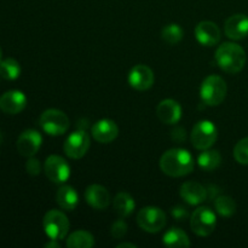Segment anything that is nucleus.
<instances>
[{
    "label": "nucleus",
    "mask_w": 248,
    "mask_h": 248,
    "mask_svg": "<svg viewBox=\"0 0 248 248\" xmlns=\"http://www.w3.org/2000/svg\"><path fill=\"white\" fill-rule=\"evenodd\" d=\"M196 40L203 46H215L220 40V29L216 23L202 21L195 28Z\"/></svg>",
    "instance_id": "nucleus-17"
},
{
    "label": "nucleus",
    "mask_w": 248,
    "mask_h": 248,
    "mask_svg": "<svg viewBox=\"0 0 248 248\" xmlns=\"http://www.w3.org/2000/svg\"><path fill=\"white\" fill-rule=\"evenodd\" d=\"M162 244L167 247L173 248H186L190 247V240L188 235L179 228H172L165 232L162 237Z\"/></svg>",
    "instance_id": "nucleus-21"
},
{
    "label": "nucleus",
    "mask_w": 248,
    "mask_h": 248,
    "mask_svg": "<svg viewBox=\"0 0 248 248\" xmlns=\"http://www.w3.org/2000/svg\"><path fill=\"white\" fill-rule=\"evenodd\" d=\"M220 162H222V156L218 150L205 149L198 157L199 166L205 171H213L219 167Z\"/></svg>",
    "instance_id": "nucleus-23"
},
{
    "label": "nucleus",
    "mask_w": 248,
    "mask_h": 248,
    "mask_svg": "<svg viewBox=\"0 0 248 248\" xmlns=\"http://www.w3.org/2000/svg\"><path fill=\"white\" fill-rule=\"evenodd\" d=\"M56 202L62 210L74 211L79 203V195L70 186H62L56 193Z\"/></svg>",
    "instance_id": "nucleus-20"
},
{
    "label": "nucleus",
    "mask_w": 248,
    "mask_h": 248,
    "mask_svg": "<svg viewBox=\"0 0 248 248\" xmlns=\"http://www.w3.org/2000/svg\"><path fill=\"white\" fill-rule=\"evenodd\" d=\"M85 200L91 207L96 210H104L110 203V195L104 186L99 184H92L87 186L85 191Z\"/></svg>",
    "instance_id": "nucleus-19"
},
{
    "label": "nucleus",
    "mask_w": 248,
    "mask_h": 248,
    "mask_svg": "<svg viewBox=\"0 0 248 248\" xmlns=\"http://www.w3.org/2000/svg\"><path fill=\"white\" fill-rule=\"evenodd\" d=\"M225 35L232 40H241L248 35V17L244 14L230 16L224 24Z\"/></svg>",
    "instance_id": "nucleus-14"
},
{
    "label": "nucleus",
    "mask_w": 248,
    "mask_h": 248,
    "mask_svg": "<svg viewBox=\"0 0 248 248\" xmlns=\"http://www.w3.org/2000/svg\"><path fill=\"white\" fill-rule=\"evenodd\" d=\"M179 195L191 206H198L207 200V189L198 182L189 181L182 184Z\"/></svg>",
    "instance_id": "nucleus-15"
},
{
    "label": "nucleus",
    "mask_w": 248,
    "mask_h": 248,
    "mask_svg": "<svg viewBox=\"0 0 248 248\" xmlns=\"http://www.w3.org/2000/svg\"><path fill=\"white\" fill-rule=\"evenodd\" d=\"M2 143V133H1V131H0V144H1Z\"/></svg>",
    "instance_id": "nucleus-36"
},
{
    "label": "nucleus",
    "mask_w": 248,
    "mask_h": 248,
    "mask_svg": "<svg viewBox=\"0 0 248 248\" xmlns=\"http://www.w3.org/2000/svg\"><path fill=\"white\" fill-rule=\"evenodd\" d=\"M218 138V130L210 120H201L195 124L191 131V144L199 150L210 149Z\"/></svg>",
    "instance_id": "nucleus-5"
},
{
    "label": "nucleus",
    "mask_w": 248,
    "mask_h": 248,
    "mask_svg": "<svg viewBox=\"0 0 248 248\" xmlns=\"http://www.w3.org/2000/svg\"><path fill=\"white\" fill-rule=\"evenodd\" d=\"M137 223L142 230L155 234L161 232L166 225V215L161 208L148 206L138 212Z\"/></svg>",
    "instance_id": "nucleus-8"
},
{
    "label": "nucleus",
    "mask_w": 248,
    "mask_h": 248,
    "mask_svg": "<svg viewBox=\"0 0 248 248\" xmlns=\"http://www.w3.org/2000/svg\"><path fill=\"white\" fill-rule=\"evenodd\" d=\"M43 144V137L35 130H26L17 140V150L24 157H31L38 153Z\"/></svg>",
    "instance_id": "nucleus-12"
},
{
    "label": "nucleus",
    "mask_w": 248,
    "mask_h": 248,
    "mask_svg": "<svg viewBox=\"0 0 248 248\" xmlns=\"http://www.w3.org/2000/svg\"><path fill=\"white\" fill-rule=\"evenodd\" d=\"M171 138L176 143H184L186 140V131L183 127H174L171 131Z\"/></svg>",
    "instance_id": "nucleus-32"
},
{
    "label": "nucleus",
    "mask_w": 248,
    "mask_h": 248,
    "mask_svg": "<svg viewBox=\"0 0 248 248\" xmlns=\"http://www.w3.org/2000/svg\"><path fill=\"white\" fill-rule=\"evenodd\" d=\"M114 211L120 218H126L133 212L136 207V202L132 196L127 193H119L114 199Z\"/></svg>",
    "instance_id": "nucleus-22"
},
{
    "label": "nucleus",
    "mask_w": 248,
    "mask_h": 248,
    "mask_svg": "<svg viewBox=\"0 0 248 248\" xmlns=\"http://www.w3.org/2000/svg\"><path fill=\"white\" fill-rule=\"evenodd\" d=\"M110 232L111 236H113L114 239H123V237L125 236L126 232H127V224L124 222L123 218L113 223Z\"/></svg>",
    "instance_id": "nucleus-29"
},
{
    "label": "nucleus",
    "mask_w": 248,
    "mask_h": 248,
    "mask_svg": "<svg viewBox=\"0 0 248 248\" xmlns=\"http://www.w3.org/2000/svg\"><path fill=\"white\" fill-rule=\"evenodd\" d=\"M26 171H27V173L31 174V176H33V177L38 176V174L41 172L40 161L33 156L29 157L28 161L26 162Z\"/></svg>",
    "instance_id": "nucleus-30"
},
{
    "label": "nucleus",
    "mask_w": 248,
    "mask_h": 248,
    "mask_svg": "<svg viewBox=\"0 0 248 248\" xmlns=\"http://www.w3.org/2000/svg\"><path fill=\"white\" fill-rule=\"evenodd\" d=\"M40 127L50 136H62L69 128V119L58 109H47L39 119Z\"/></svg>",
    "instance_id": "nucleus-6"
},
{
    "label": "nucleus",
    "mask_w": 248,
    "mask_h": 248,
    "mask_svg": "<svg viewBox=\"0 0 248 248\" xmlns=\"http://www.w3.org/2000/svg\"><path fill=\"white\" fill-rule=\"evenodd\" d=\"M94 245L92 234L85 230H77L72 232L67 239V246L69 248H91Z\"/></svg>",
    "instance_id": "nucleus-24"
},
{
    "label": "nucleus",
    "mask_w": 248,
    "mask_h": 248,
    "mask_svg": "<svg viewBox=\"0 0 248 248\" xmlns=\"http://www.w3.org/2000/svg\"><path fill=\"white\" fill-rule=\"evenodd\" d=\"M90 144H91V140L86 131L78 130L68 136L63 145V150L68 157L78 160L81 159L89 152Z\"/></svg>",
    "instance_id": "nucleus-9"
},
{
    "label": "nucleus",
    "mask_w": 248,
    "mask_h": 248,
    "mask_svg": "<svg viewBox=\"0 0 248 248\" xmlns=\"http://www.w3.org/2000/svg\"><path fill=\"white\" fill-rule=\"evenodd\" d=\"M45 247L46 248H60V244L57 242V240H51L50 242H47V244H45Z\"/></svg>",
    "instance_id": "nucleus-34"
},
{
    "label": "nucleus",
    "mask_w": 248,
    "mask_h": 248,
    "mask_svg": "<svg viewBox=\"0 0 248 248\" xmlns=\"http://www.w3.org/2000/svg\"><path fill=\"white\" fill-rule=\"evenodd\" d=\"M116 247H118V248H136L137 246H136L135 244H128V242H123V244H119Z\"/></svg>",
    "instance_id": "nucleus-35"
},
{
    "label": "nucleus",
    "mask_w": 248,
    "mask_h": 248,
    "mask_svg": "<svg viewBox=\"0 0 248 248\" xmlns=\"http://www.w3.org/2000/svg\"><path fill=\"white\" fill-rule=\"evenodd\" d=\"M1 55H2V53H1V48H0V62H1Z\"/></svg>",
    "instance_id": "nucleus-37"
},
{
    "label": "nucleus",
    "mask_w": 248,
    "mask_h": 248,
    "mask_svg": "<svg viewBox=\"0 0 248 248\" xmlns=\"http://www.w3.org/2000/svg\"><path fill=\"white\" fill-rule=\"evenodd\" d=\"M216 63L225 73L236 74L244 69L246 64V52L235 43H224L216 51Z\"/></svg>",
    "instance_id": "nucleus-2"
},
{
    "label": "nucleus",
    "mask_w": 248,
    "mask_h": 248,
    "mask_svg": "<svg viewBox=\"0 0 248 248\" xmlns=\"http://www.w3.org/2000/svg\"><path fill=\"white\" fill-rule=\"evenodd\" d=\"M91 135L97 142L110 143L118 137L119 127L113 120L102 119L91 127Z\"/></svg>",
    "instance_id": "nucleus-18"
},
{
    "label": "nucleus",
    "mask_w": 248,
    "mask_h": 248,
    "mask_svg": "<svg viewBox=\"0 0 248 248\" xmlns=\"http://www.w3.org/2000/svg\"><path fill=\"white\" fill-rule=\"evenodd\" d=\"M160 169L170 177H183L194 170V159L186 149H170L160 157Z\"/></svg>",
    "instance_id": "nucleus-1"
},
{
    "label": "nucleus",
    "mask_w": 248,
    "mask_h": 248,
    "mask_svg": "<svg viewBox=\"0 0 248 248\" xmlns=\"http://www.w3.org/2000/svg\"><path fill=\"white\" fill-rule=\"evenodd\" d=\"M26 94L18 90H11L0 96V110L10 115L21 113L26 108Z\"/></svg>",
    "instance_id": "nucleus-13"
},
{
    "label": "nucleus",
    "mask_w": 248,
    "mask_h": 248,
    "mask_svg": "<svg viewBox=\"0 0 248 248\" xmlns=\"http://www.w3.org/2000/svg\"><path fill=\"white\" fill-rule=\"evenodd\" d=\"M156 115L166 125H174L182 118V107L174 99H164L156 107Z\"/></svg>",
    "instance_id": "nucleus-16"
},
{
    "label": "nucleus",
    "mask_w": 248,
    "mask_h": 248,
    "mask_svg": "<svg viewBox=\"0 0 248 248\" xmlns=\"http://www.w3.org/2000/svg\"><path fill=\"white\" fill-rule=\"evenodd\" d=\"M228 86L219 75H210L202 81L200 87V97L206 106H219L227 97Z\"/></svg>",
    "instance_id": "nucleus-3"
},
{
    "label": "nucleus",
    "mask_w": 248,
    "mask_h": 248,
    "mask_svg": "<svg viewBox=\"0 0 248 248\" xmlns=\"http://www.w3.org/2000/svg\"><path fill=\"white\" fill-rule=\"evenodd\" d=\"M45 234L51 240H63L69 232V220L67 216L58 210H51L45 213L43 219Z\"/></svg>",
    "instance_id": "nucleus-4"
},
{
    "label": "nucleus",
    "mask_w": 248,
    "mask_h": 248,
    "mask_svg": "<svg viewBox=\"0 0 248 248\" xmlns=\"http://www.w3.org/2000/svg\"><path fill=\"white\" fill-rule=\"evenodd\" d=\"M21 74V65L14 58H6L0 62V77L5 80H16Z\"/></svg>",
    "instance_id": "nucleus-25"
},
{
    "label": "nucleus",
    "mask_w": 248,
    "mask_h": 248,
    "mask_svg": "<svg viewBox=\"0 0 248 248\" xmlns=\"http://www.w3.org/2000/svg\"><path fill=\"white\" fill-rule=\"evenodd\" d=\"M216 225H217V217H216V213L211 208L203 207V206L202 207H198L191 215V230L198 236H210L215 232Z\"/></svg>",
    "instance_id": "nucleus-7"
},
{
    "label": "nucleus",
    "mask_w": 248,
    "mask_h": 248,
    "mask_svg": "<svg viewBox=\"0 0 248 248\" xmlns=\"http://www.w3.org/2000/svg\"><path fill=\"white\" fill-rule=\"evenodd\" d=\"M184 31L182 27L177 23L167 24L162 28L161 38L170 45H176L183 39Z\"/></svg>",
    "instance_id": "nucleus-27"
},
{
    "label": "nucleus",
    "mask_w": 248,
    "mask_h": 248,
    "mask_svg": "<svg viewBox=\"0 0 248 248\" xmlns=\"http://www.w3.org/2000/svg\"><path fill=\"white\" fill-rule=\"evenodd\" d=\"M44 171L46 177L56 184L64 183L70 176L69 164L60 155H50L45 160Z\"/></svg>",
    "instance_id": "nucleus-10"
},
{
    "label": "nucleus",
    "mask_w": 248,
    "mask_h": 248,
    "mask_svg": "<svg viewBox=\"0 0 248 248\" xmlns=\"http://www.w3.org/2000/svg\"><path fill=\"white\" fill-rule=\"evenodd\" d=\"M206 189H207V199L210 200H216L220 195V188L216 184H211Z\"/></svg>",
    "instance_id": "nucleus-33"
},
{
    "label": "nucleus",
    "mask_w": 248,
    "mask_h": 248,
    "mask_svg": "<svg viewBox=\"0 0 248 248\" xmlns=\"http://www.w3.org/2000/svg\"><path fill=\"white\" fill-rule=\"evenodd\" d=\"M234 157L239 164L248 165V137L242 138L234 148Z\"/></svg>",
    "instance_id": "nucleus-28"
},
{
    "label": "nucleus",
    "mask_w": 248,
    "mask_h": 248,
    "mask_svg": "<svg viewBox=\"0 0 248 248\" xmlns=\"http://www.w3.org/2000/svg\"><path fill=\"white\" fill-rule=\"evenodd\" d=\"M171 215L174 219L181 222V220H184L188 218L189 213L188 210L186 207H183V206H174V207L171 208Z\"/></svg>",
    "instance_id": "nucleus-31"
},
{
    "label": "nucleus",
    "mask_w": 248,
    "mask_h": 248,
    "mask_svg": "<svg viewBox=\"0 0 248 248\" xmlns=\"http://www.w3.org/2000/svg\"><path fill=\"white\" fill-rule=\"evenodd\" d=\"M128 84L132 89L137 91H145L149 90L154 84V73L148 65L137 64L128 73Z\"/></svg>",
    "instance_id": "nucleus-11"
},
{
    "label": "nucleus",
    "mask_w": 248,
    "mask_h": 248,
    "mask_svg": "<svg viewBox=\"0 0 248 248\" xmlns=\"http://www.w3.org/2000/svg\"><path fill=\"white\" fill-rule=\"evenodd\" d=\"M215 207L222 217H232L236 212V203L234 199L227 195H219L215 200Z\"/></svg>",
    "instance_id": "nucleus-26"
}]
</instances>
